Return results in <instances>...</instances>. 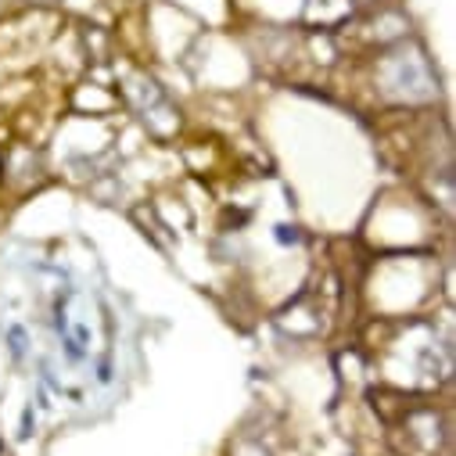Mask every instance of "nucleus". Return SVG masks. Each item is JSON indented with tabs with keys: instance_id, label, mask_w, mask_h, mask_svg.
<instances>
[{
	"instance_id": "f03ea898",
	"label": "nucleus",
	"mask_w": 456,
	"mask_h": 456,
	"mask_svg": "<svg viewBox=\"0 0 456 456\" xmlns=\"http://www.w3.org/2000/svg\"><path fill=\"white\" fill-rule=\"evenodd\" d=\"M8 341H12V353H15V356L26 353V330H22V327H12V330H8Z\"/></svg>"
},
{
	"instance_id": "7ed1b4c3",
	"label": "nucleus",
	"mask_w": 456,
	"mask_h": 456,
	"mask_svg": "<svg viewBox=\"0 0 456 456\" xmlns=\"http://www.w3.org/2000/svg\"><path fill=\"white\" fill-rule=\"evenodd\" d=\"M298 234H295V226H277V241L281 245H288V241H295Z\"/></svg>"
},
{
	"instance_id": "f257e3e1",
	"label": "nucleus",
	"mask_w": 456,
	"mask_h": 456,
	"mask_svg": "<svg viewBox=\"0 0 456 456\" xmlns=\"http://www.w3.org/2000/svg\"><path fill=\"white\" fill-rule=\"evenodd\" d=\"M378 79H381V94L392 97V101L417 104V101H431L438 94V83H435V72H431L424 51L420 47H406V44H399V47L381 54Z\"/></svg>"
}]
</instances>
